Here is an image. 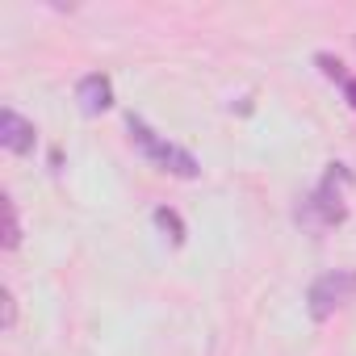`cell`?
<instances>
[{
  "mask_svg": "<svg viewBox=\"0 0 356 356\" xmlns=\"http://www.w3.org/2000/svg\"><path fill=\"white\" fill-rule=\"evenodd\" d=\"M352 185V172L343 163H331L323 172V181L314 185V193L302 202L298 210V222L310 227V231H327V227H339L348 218V202H343V189Z\"/></svg>",
  "mask_w": 356,
  "mask_h": 356,
  "instance_id": "1",
  "label": "cell"
},
{
  "mask_svg": "<svg viewBox=\"0 0 356 356\" xmlns=\"http://www.w3.org/2000/svg\"><path fill=\"white\" fill-rule=\"evenodd\" d=\"M126 130H130V138H134V147L155 163V168H163V172H172V176H181V181H193V176L202 172V163L193 159V151H185V147H176V143H168L163 134H155L143 118H126Z\"/></svg>",
  "mask_w": 356,
  "mask_h": 356,
  "instance_id": "2",
  "label": "cell"
},
{
  "mask_svg": "<svg viewBox=\"0 0 356 356\" xmlns=\"http://www.w3.org/2000/svg\"><path fill=\"white\" fill-rule=\"evenodd\" d=\"M356 298V268H331L323 277L310 281L306 289V310L314 323H327L335 310H343L348 302Z\"/></svg>",
  "mask_w": 356,
  "mask_h": 356,
  "instance_id": "3",
  "label": "cell"
},
{
  "mask_svg": "<svg viewBox=\"0 0 356 356\" xmlns=\"http://www.w3.org/2000/svg\"><path fill=\"white\" fill-rule=\"evenodd\" d=\"M0 143L13 155H30L34 151V122H26L13 105L0 109Z\"/></svg>",
  "mask_w": 356,
  "mask_h": 356,
  "instance_id": "4",
  "label": "cell"
},
{
  "mask_svg": "<svg viewBox=\"0 0 356 356\" xmlns=\"http://www.w3.org/2000/svg\"><path fill=\"white\" fill-rule=\"evenodd\" d=\"M76 101H80V109H84L88 118L105 113V109L113 105V84H109V76H101V72H88V76L76 84Z\"/></svg>",
  "mask_w": 356,
  "mask_h": 356,
  "instance_id": "5",
  "label": "cell"
},
{
  "mask_svg": "<svg viewBox=\"0 0 356 356\" xmlns=\"http://www.w3.org/2000/svg\"><path fill=\"white\" fill-rule=\"evenodd\" d=\"M151 222L172 239V243H185V222H181V214H176V210H168V206H159L155 214H151Z\"/></svg>",
  "mask_w": 356,
  "mask_h": 356,
  "instance_id": "6",
  "label": "cell"
},
{
  "mask_svg": "<svg viewBox=\"0 0 356 356\" xmlns=\"http://www.w3.org/2000/svg\"><path fill=\"white\" fill-rule=\"evenodd\" d=\"M5 210H9V235H5V248L9 252H17V243H22V218H17V206L5 197Z\"/></svg>",
  "mask_w": 356,
  "mask_h": 356,
  "instance_id": "7",
  "label": "cell"
},
{
  "mask_svg": "<svg viewBox=\"0 0 356 356\" xmlns=\"http://www.w3.org/2000/svg\"><path fill=\"white\" fill-rule=\"evenodd\" d=\"M13 323H17V298L13 289H5V331H13Z\"/></svg>",
  "mask_w": 356,
  "mask_h": 356,
  "instance_id": "8",
  "label": "cell"
},
{
  "mask_svg": "<svg viewBox=\"0 0 356 356\" xmlns=\"http://www.w3.org/2000/svg\"><path fill=\"white\" fill-rule=\"evenodd\" d=\"M339 88H343V97H348V105L356 109V76H348V80H343Z\"/></svg>",
  "mask_w": 356,
  "mask_h": 356,
  "instance_id": "9",
  "label": "cell"
}]
</instances>
